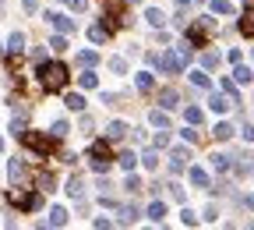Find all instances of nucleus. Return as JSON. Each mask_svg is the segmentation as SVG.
<instances>
[{
  "mask_svg": "<svg viewBox=\"0 0 254 230\" xmlns=\"http://www.w3.org/2000/svg\"><path fill=\"white\" fill-rule=\"evenodd\" d=\"M134 85H138L141 92H152V85H155V78H152V71H138V75H134Z\"/></svg>",
  "mask_w": 254,
  "mask_h": 230,
  "instance_id": "12",
  "label": "nucleus"
},
{
  "mask_svg": "<svg viewBox=\"0 0 254 230\" xmlns=\"http://www.w3.org/2000/svg\"><path fill=\"white\" fill-rule=\"evenodd\" d=\"M78 64H81V68H95V64H99V53H95V50H81Z\"/></svg>",
  "mask_w": 254,
  "mask_h": 230,
  "instance_id": "18",
  "label": "nucleus"
},
{
  "mask_svg": "<svg viewBox=\"0 0 254 230\" xmlns=\"http://www.w3.org/2000/svg\"><path fill=\"white\" fill-rule=\"evenodd\" d=\"M212 14L226 18V14H233V4H230V0H212Z\"/></svg>",
  "mask_w": 254,
  "mask_h": 230,
  "instance_id": "22",
  "label": "nucleus"
},
{
  "mask_svg": "<svg viewBox=\"0 0 254 230\" xmlns=\"http://www.w3.org/2000/svg\"><path fill=\"white\" fill-rule=\"evenodd\" d=\"M50 46H53L57 53H64V50H67V36H64V32H60V36H53V39H50Z\"/></svg>",
  "mask_w": 254,
  "mask_h": 230,
  "instance_id": "37",
  "label": "nucleus"
},
{
  "mask_svg": "<svg viewBox=\"0 0 254 230\" xmlns=\"http://www.w3.org/2000/svg\"><path fill=\"white\" fill-rule=\"evenodd\" d=\"M39 78H43V89L46 92H57V89H64V85H67V68H64V64L60 60H43L39 64Z\"/></svg>",
  "mask_w": 254,
  "mask_h": 230,
  "instance_id": "1",
  "label": "nucleus"
},
{
  "mask_svg": "<svg viewBox=\"0 0 254 230\" xmlns=\"http://www.w3.org/2000/svg\"><path fill=\"white\" fill-rule=\"evenodd\" d=\"M244 206H247V209L254 213V195H247V199H244Z\"/></svg>",
  "mask_w": 254,
  "mask_h": 230,
  "instance_id": "48",
  "label": "nucleus"
},
{
  "mask_svg": "<svg viewBox=\"0 0 254 230\" xmlns=\"http://www.w3.org/2000/svg\"><path fill=\"white\" fill-rule=\"evenodd\" d=\"M184 117H187V124H201V117H205V114H201L198 107H187V114H184Z\"/></svg>",
  "mask_w": 254,
  "mask_h": 230,
  "instance_id": "38",
  "label": "nucleus"
},
{
  "mask_svg": "<svg viewBox=\"0 0 254 230\" xmlns=\"http://www.w3.org/2000/svg\"><path fill=\"white\" fill-rule=\"evenodd\" d=\"M180 223H184V227H194V223H198V216H194V213H190V209L184 206V209H180Z\"/></svg>",
  "mask_w": 254,
  "mask_h": 230,
  "instance_id": "39",
  "label": "nucleus"
},
{
  "mask_svg": "<svg viewBox=\"0 0 254 230\" xmlns=\"http://www.w3.org/2000/svg\"><path fill=\"white\" fill-rule=\"evenodd\" d=\"M124 188H127V191H141V181H138L131 170H127V184H124Z\"/></svg>",
  "mask_w": 254,
  "mask_h": 230,
  "instance_id": "40",
  "label": "nucleus"
},
{
  "mask_svg": "<svg viewBox=\"0 0 254 230\" xmlns=\"http://www.w3.org/2000/svg\"><path fill=\"white\" fill-rule=\"evenodd\" d=\"M0 149H4V138H0Z\"/></svg>",
  "mask_w": 254,
  "mask_h": 230,
  "instance_id": "50",
  "label": "nucleus"
},
{
  "mask_svg": "<svg viewBox=\"0 0 254 230\" xmlns=\"http://www.w3.org/2000/svg\"><path fill=\"white\" fill-rule=\"evenodd\" d=\"M25 131H28V127H25L21 120H11V135H14V138H21V135H25Z\"/></svg>",
  "mask_w": 254,
  "mask_h": 230,
  "instance_id": "41",
  "label": "nucleus"
},
{
  "mask_svg": "<svg viewBox=\"0 0 254 230\" xmlns=\"http://www.w3.org/2000/svg\"><path fill=\"white\" fill-rule=\"evenodd\" d=\"M237 28L244 32V36H254V11H244L240 21H237Z\"/></svg>",
  "mask_w": 254,
  "mask_h": 230,
  "instance_id": "11",
  "label": "nucleus"
},
{
  "mask_svg": "<svg viewBox=\"0 0 254 230\" xmlns=\"http://www.w3.org/2000/svg\"><path fill=\"white\" fill-rule=\"evenodd\" d=\"M166 131H170V127H159V131H155V138H152L155 149H166V145H170V135H166Z\"/></svg>",
  "mask_w": 254,
  "mask_h": 230,
  "instance_id": "29",
  "label": "nucleus"
},
{
  "mask_svg": "<svg viewBox=\"0 0 254 230\" xmlns=\"http://www.w3.org/2000/svg\"><path fill=\"white\" fill-rule=\"evenodd\" d=\"M64 223H67V209H64V206H53V209H50V227H64Z\"/></svg>",
  "mask_w": 254,
  "mask_h": 230,
  "instance_id": "17",
  "label": "nucleus"
},
{
  "mask_svg": "<svg viewBox=\"0 0 254 230\" xmlns=\"http://www.w3.org/2000/svg\"><path fill=\"white\" fill-rule=\"evenodd\" d=\"M177 103H180L177 89H163V92H159V107H163V110H173Z\"/></svg>",
  "mask_w": 254,
  "mask_h": 230,
  "instance_id": "8",
  "label": "nucleus"
},
{
  "mask_svg": "<svg viewBox=\"0 0 254 230\" xmlns=\"http://www.w3.org/2000/svg\"><path fill=\"white\" fill-rule=\"evenodd\" d=\"M11 199H14V206H21V209H39L43 206V195H39V188L36 191H28V195H11Z\"/></svg>",
  "mask_w": 254,
  "mask_h": 230,
  "instance_id": "5",
  "label": "nucleus"
},
{
  "mask_svg": "<svg viewBox=\"0 0 254 230\" xmlns=\"http://www.w3.org/2000/svg\"><path fill=\"white\" fill-rule=\"evenodd\" d=\"M67 131H71V127H67V120H53V127H50V135H53V138L60 142V138H67Z\"/></svg>",
  "mask_w": 254,
  "mask_h": 230,
  "instance_id": "21",
  "label": "nucleus"
},
{
  "mask_svg": "<svg viewBox=\"0 0 254 230\" xmlns=\"http://www.w3.org/2000/svg\"><path fill=\"white\" fill-rule=\"evenodd\" d=\"M138 159H141V156H134V152H120V156H117V163H120L124 170H134V163H138Z\"/></svg>",
  "mask_w": 254,
  "mask_h": 230,
  "instance_id": "23",
  "label": "nucleus"
},
{
  "mask_svg": "<svg viewBox=\"0 0 254 230\" xmlns=\"http://www.w3.org/2000/svg\"><path fill=\"white\" fill-rule=\"evenodd\" d=\"M215 64H219V53H212V50H205V53H201V68H205V71H212V68H215Z\"/></svg>",
  "mask_w": 254,
  "mask_h": 230,
  "instance_id": "32",
  "label": "nucleus"
},
{
  "mask_svg": "<svg viewBox=\"0 0 254 230\" xmlns=\"http://www.w3.org/2000/svg\"><path fill=\"white\" fill-rule=\"evenodd\" d=\"M78 85H81V89H95V85H99V78H95V71H85V75L78 78Z\"/></svg>",
  "mask_w": 254,
  "mask_h": 230,
  "instance_id": "33",
  "label": "nucleus"
},
{
  "mask_svg": "<svg viewBox=\"0 0 254 230\" xmlns=\"http://www.w3.org/2000/svg\"><path fill=\"white\" fill-rule=\"evenodd\" d=\"M237 100H233V96H212V100H208V107H212V114H226L230 107H233Z\"/></svg>",
  "mask_w": 254,
  "mask_h": 230,
  "instance_id": "6",
  "label": "nucleus"
},
{
  "mask_svg": "<svg viewBox=\"0 0 254 230\" xmlns=\"http://www.w3.org/2000/svg\"><path fill=\"white\" fill-rule=\"evenodd\" d=\"M124 135H127V124H124V120H113V124H106V138H110V142H120Z\"/></svg>",
  "mask_w": 254,
  "mask_h": 230,
  "instance_id": "9",
  "label": "nucleus"
},
{
  "mask_svg": "<svg viewBox=\"0 0 254 230\" xmlns=\"http://www.w3.org/2000/svg\"><path fill=\"white\" fill-rule=\"evenodd\" d=\"M187 159H190V156H187L184 149H173V152H170V170H173V174H180V170L187 167Z\"/></svg>",
  "mask_w": 254,
  "mask_h": 230,
  "instance_id": "7",
  "label": "nucleus"
},
{
  "mask_svg": "<svg viewBox=\"0 0 254 230\" xmlns=\"http://www.w3.org/2000/svg\"><path fill=\"white\" fill-rule=\"evenodd\" d=\"M64 103H67L71 110H85V96H78V92H71V96H67V100H64Z\"/></svg>",
  "mask_w": 254,
  "mask_h": 230,
  "instance_id": "34",
  "label": "nucleus"
},
{
  "mask_svg": "<svg viewBox=\"0 0 254 230\" xmlns=\"http://www.w3.org/2000/svg\"><path fill=\"white\" fill-rule=\"evenodd\" d=\"M215 138H219V142H230V138H233V124L219 120V124H215Z\"/></svg>",
  "mask_w": 254,
  "mask_h": 230,
  "instance_id": "19",
  "label": "nucleus"
},
{
  "mask_svg": "<svg viewBox=\"0 0 254 230\" xmlns=\"http://www.w3.org/2000/svg\"><path fill=\"white\" fill-rule=\"evenodd\" d=\"M187 4H190V0H177V7H187Z\"/></svg>",
  "mask_w": 254,
  "mask_h": 230,
  "instance_id": "49",
  "label": "nucleus"
},
{
  "mask_svg": "<svg viewBox=\"0 0 254 230\" xmlns=\"http://www.w3.org/2000/svg\"><path fill=\"white\" fill-rule=\"evenodd\" d=\"M92 159H106V163H113L110 145H106V142H92Z\"/></svg>",
  "mask_w": 254,
  "mask_h": 230,
  "instance_id": "13",
  "label": "nucleus"
},
{
  "mask_svg": "<svg viewBox=\"0 0 254 230\" xmlns=\"http://www.w3.org/2000/svg\"><path fill=\"white\" fill-rule=\"evenodd\" d=\"M7 50H11V53H21V50H25V36H21V32H14V36L7 39Z\"/></svg>",
  "mask_w": 254,
  "mask_h": 230,
  "instance_id": "30",
  "label": "nucleus"
},
{
  "mask_svg": "<svg viewBox=\"0 0 254 230\" xmlns=\"http://www.w3.org/2000/svg\"><path fill=\"white\" fill-rule=\"evenodd\" d=\"M134 220H138V209L134 206H124L120 209V223H134Z\"/></svg>",
  "mask_w": 254,
  "mask_h": 230,
  "instance_id": "36",
  "label": "nucleus"
},
{
  "mask_svg": "<svg viewBox=\"0 0 254 230\" xmlns=\"http://www.w3.org/2000/svg\"><path fill=\"white\" fill-rule=\"evenodd\" d=\"M222 92H226V96H233V100H237V85H233V82H222Z\"/></svg>",
  "mask_w": 254,
  "mask_h": 230,
  "instance_id": "46",
  "label": "nucleus"
},
{
  "mask_svg": "<svg viewBox=\"0 0 254 230\" xmlns=\"http://www.w3.org/2000/svg\"><path fill=\"white\" fill-rule=\"evenodd\" d=\"M244 138H247V142H254V124H244Z\"/></svg>",
  "mask_w": 254,
  "mask_h": 230,
  "instance_id": "47",
  "label": "nucleus"
},
{
  "mask_svg": "<svg viewBox=\"0 0 254 230\" xmlns=\"http://www.w3.org/2000/svg\"><path fill=\"white\" fill-rule=\"evenodd\" d=\"M254 78V71L251 68H244V64H237V71H233V82H240V85H247Z\"/></svg>",
  "mask_w": 254,
  "mask_h": 230,
  "instance_id": "24",
  "label": "nucleus"
},
{
  "mask_svg": "<svg viewBox=\"0 0 254 230\" xmlns=\"http://www.w3.org/2000/svg\"><path fill=\"white\" fill-rule=\"evenodd\" d=\"M141 163H145L148 170H159V149H148V152L141 156Z\"/></svg>",
  "mask_w": 254,
  "mask_h": 230,
  "instance_id": "26",
  "label": "nucleus"
},
{
  "mask_svg": "<svg viewBox=\"0 0 254 230\" xmlns=\"http://www.w3.org/2000/svg\"><path fill=\"white\" fill-rule=\"evenodd\" d=\"M110 71H113V75H127V60H124V57H113V60H110Z\"/></svg>",
  "mask_w": 254,
  "mask_h": 230,
  "instance_id": "35",
  "label": "nucleus"
},
{
  "mask_svg": "<svg viewBox=\"0 0 254 230\" xmlns=\"http://www.w3.org/2000/svg\"><path fill=\"white\" fill-rule=\"evenodd\" d=\"M145 21L152 25V28H163V21H166V14L159 11V7H145Z\"/></svg>",
  "mask_w": 254,
  "mask_h": 230,
  "instance_id": "10",
  "label": "nucleus"
},
{
  "mask_svg": "<svg viewBox=\"0 0 254 230\" xmlns=\"http://www.w3.org/2000/svg\"><path fill=\"white\" fill-rule=\"evenodd\" d=\"M88 39H92V43H106V39H110V28H106V25H92V28H88Z\"/></svg>",
  "mask_w": 254,
  "mask_h": 230,
  "instance_id": "15",
  "label": "nucleus"
},
{
  "mask_svg": "<svg viewBox=\"0 0 254 230\" xmlns=\"http://www.w3.org/2000/svg\"><path fill=\"white\" fill-rule=\"evenodd\" d=\"M67 4H71V7H74V11H78V14H81V11H85V7H88V0H67Z\"/></svg>",
  "mask_w": 254,
  "mask_h": 230,
  "instance_id": "45",
  "label": "nucleus"
},
{
  "mask_svg": "<svg viewBox=\"0 0 254 230\" xmlns=\"http://www.w3.org/2000/svg\"><path fill=\"white\" fill-rule=\"evenodd\" d=\"M81 191H85L81 177H71V181H67V195H71V199H81Z\"/></svg>",
  "mask_w": 254,
  "mask_h": 230,
  "instance_id": "28",
  "label": "nucleus"
},
{
  "mask_svg": "<svg viewBox=\"0 0 254 230\" xmlns=\"http://www.w3.org/2000/svg\"><path fill=\"white\" fill-rule=\"evenodd\" d=\"M170 188V199H177V202H184V188L180 184H166Z\"/></svg>",
  "mask_w": 254,
  "mask_h": 230,
  "instance_id": "42",
  "label": "nucleus"
},
{
  "mask_svg": "<svg viewBox=\"0 0 254 230\" xmlns=\"http://www.w3.org/2000/svg\"><path fill=\"white\" fill-rule=\"evenodd\" d=\"M39 191H53V177H50V174L39 177Z\"/></svg>",
  "mask_w": 254,
  "mask_h": 230,
  "instance_id": "44",
  "label": "nucleus"
},
{
  "mask_svg": "<svg viewBox=\"0 0 254 230\" xmlns=\"http://www.w3.org/2000/svg\"><path fill=\"white\" fill-rule=\"evenodd\" d=\"M46 21L57 28V32H64V36H71L74 32V21L67 18V14H57V11H46Z\"/></svg>",
  "mask_w": 254,
  "mask_h": 230,
  "instance_id": "4",
  "label": "nucleus"
},
{
  "mask_svg": "<svg viewBox=\"0 0 254 230\" xmlns=\"http://www.w3.org/2000/svg\"><path fill=\"white\" fill-rule=\"evenodd\" d=\"M148 120H152L155 127H170V117H166L163 110H152V114H148Z\"/></svg>",
  "mask_w": 254,
  "mask_h": 230,
  "instance_id": "31",
  "label": "nucleus"
},
{
  "mask_svg": "<svg viewBox=\"0 0 254 230\" xmlns=\"http://www.w3.org/2000/svg\"><path fill=\"white\" fill-rule=\"evenodd\" d=\"M190 85H194V89H208L212 82H208V75H205V71H190Z\"/></svg>",
  "mask_w": 254,
  "mask_h": 230,
  "instance_id": "25",
  "label": "nucleus"
},
{
  "mask_svg": "<svg viewBox=\"0 0 254 230\" xmlns=\"http://www.w3.org/2000/svg\"><path fill=\"white\" fill-rule=\"evenodd\" d=\"M240 4H251V0H240Z\"/></svg>",
  "mask_w": 254,
  "mask_h": 230,
  "instance_id": "51",
  "label": "nucleus"
},
{
  "mask_svg": "<svg viewBox=\"0 0 254 230\" xmlns=\"http://www.w3.org/2000/svg\"><path fill=\"white\" fill-rule=\"evenodd\" d=\"M187 177H190V184H194V188H208V174H205L201 167H190Z\"/></svg>",
  "mask_w": 254,
  "mask_h": 230,
  "instance_id": "14",
  "label": "nucleus"
},
{
  "mask_svg": "<svg viewBox=\"0 0 254 230\" xmlns=\"http://www.w3.org/2000/svg\"><path fill=\"white\" fill-rule=\"evenodd\" d=\"M7 174H11V181L18 184V181L25 177V167H21V163H18V159H11V163H7Z\"/></svg>",
  "mask_w": 254,
  "mask_h": 230,
  "instance_id": "27",
  "label": "nucleus"
},
{
  "mask_svg": "<svg viewBox=\"0 0 254 230\" xmlns=\"http://www.w3.org/2000/svg\"><path fill=\"white\" fill-rule=\"evenodd\" d=\"M230 167H233L230 156H222V152H215V156H212V170H215V174H226Z\"/></svg>",
  "mask_w": 254,
  "mask_h": 230,
  "instance_id": "16",
  "label": "nucleus"
},
{
  "mask_svg": "<svg viewBox=\"0 0 254 230\" xmlns=\"http://www.w3.org/2000/svg\"><path fill=\"white\" fill-rule=\"evenodd\" d=\"M208 25H212V18H201V21H194V25H184L187 43H190V46H205V39H208Z\"/></svg>",
  "mask_w": 254,
  "mask_h": 230,
  "instance_id": "2",
  "label": "nucleus"
},
{
  "mask_svg": "<svg viewBox=\"0 0 254 230\" xmlns=\"http://www.w3.org/2000/svg\"><path fill=\"white\" fill-rule=\"evenodd\" d=\"M21 142H25L32 152H39V156H46V152H50V138L36 135V131H25V135H21Z\"/></svg>",
  "mask_w": 254,
  "mask_h": 230,
  "instance_id": "3",
  "label": "nucleus"
},
{
  "mask_svg": "<svg viewBox=\"0 0 254 230\" xmlns=\"http://www.w3.org/2000/svg\"><path fill=\"white\" fill-rule=\"evenodd\" d=\"M21 7H25V14H36L39 11V0H21Z\"/></svg>",
  "mask_w": 254,
  "mask_h": 230,
  "instance_id": "43",
  "label": "nucleus"
},
{
  "mask_svg": "<svg viewBox=\"0 0 254 230\" xmlns=\"http://www.w3.org/2000/svg\"><path fill=\"white\" fill-rule=\"evenodd\" d=\"M163 216H166V206H163V202H152V206H148V220H152V223H163Z\"/></svg>",
  "mask_w": 254,
  "mask_h": 230,
  "instance_id": "20",
  "label": "nucleus"
}]
</instances>
